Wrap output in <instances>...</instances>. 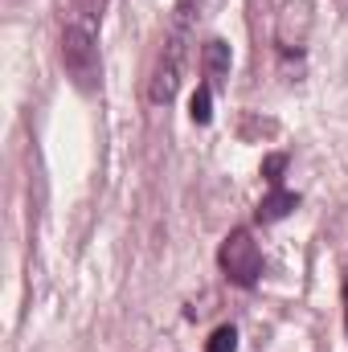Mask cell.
<instances>
[{
  "instance_id": "cell-3",
  "label": "cell",
  "mask_w": 348,
  "mask_h": 352,
  "mask_svg": "<svg viewBox=\"0 0 348 352\" xmlns=\"http://www.w3.org/2000/svg\"><path fill=\"white\" fill-rule=\"evenodd\" d=\"M217 263L230 274V283H238V287H254L262 278V250H259V242L250 238V230H234L221 242Z\"/></svg>"
},
{
  "instance_id": "cell-8",
  "label": "cell",
  "mask_w": 348,
  "mask_h": 352,
  "mask_svg": "<svg viewBox=\"0 0 348 352\" xmlns=\"http://www.w3.org/2000/svg\"><path fill=\"white\" fill-rule=\"evenodd\" d=\"M345 320H348V278H345Z\"/></svg>"
},
{
  "instance_id": "cell-1",
  "label": "cell",
  "mask_w": 348,
  "mask_h": 352,
  "mask_svg": "<svg viewBox=\"0 0 348 352\" xmlns=\"http://www.w3.org/2000/svg\"><path fill=\"white\" fill-rule=\"evenodd\" d=\"M98 21H102V0H66L62 4V66L83 94H94L102 82Z\"/></svg>"
},
{
  "instance_id": "cell-4",
  "label": "cell",
  "mask_w": 348,
  "mask_h": 352,
  "mask_svg": "<svg viewBox=\"0 0 348 352\" xmlns=\"http://www.w3.org/2000/svg\"><path fill=\"white\" fill-rule=\"evenodd\" d=\"M201 62H205V78H209V87H217V82H221V78L230 74V45L213 37V41L205 45Z\"/></svg>"
},
{
  "instance_id": "cell-2",
  "label": "cell",
  "mask_w": 348,
  "mask_h": 352,
  "mask_svg": "<svg viewBox=\"0 0 348 352\" xmlns=\"http://www.w3.org/2000/svg\"><path fill=\"white\" fill-rule=\"evenodd\" d=\"M197 12H201V0H176L173 16H168L164 45H160V54H156L152 82H148V98H152L156 107H168L176 98V90H180V74H184V62H188Z\"/></svg>"
},
{
  "instance_id": "cell-7",
  "label": "cell",
  "mask_w": 348,
  "mask_h": 352,
  "mask_svg": "<svg viewBox=\"0 0 348 352\" xmlns=\"http://www.w3.org/2000/svg\"><path fill=\"white\" fill-rule=\"evenodd\" d=\"M238 349V332L226 324V328H217L213 336H209V344H205V352H234Z\"/></svg>"
},
{
  "instance_id": "cell-6",
  "label": "cell",
  "mask_w": 348,
  "mask_h": 352,
  "mask_svg": "<svg viewBox=\"0 0 348 352\" xmlns=\"http://www.w3.org/2000/svg\"><path fill=\"white\" fill-rule=\"evenodd\" d=\"M209 119H213V87L201 82L193 94V123H209Z\"/></svg>"
},
{
  "instance_id": "cell-5",
  "label": "cell",
  "mask_w": 348,
  "mask_h": 352,
  "mask_svg": "<svg viewBox=\"0 0 348 352\" xmlns=\"http://www.w3.org/2000/svg\"><path fill=\"white\" fill-rule=\"evenodd\" d=\"M295 205H299V197H295V192H287V188H274V192H270V197L259 205V221H262V226H270V221L287 217Z\"/></svg>"
}]
</instances>
